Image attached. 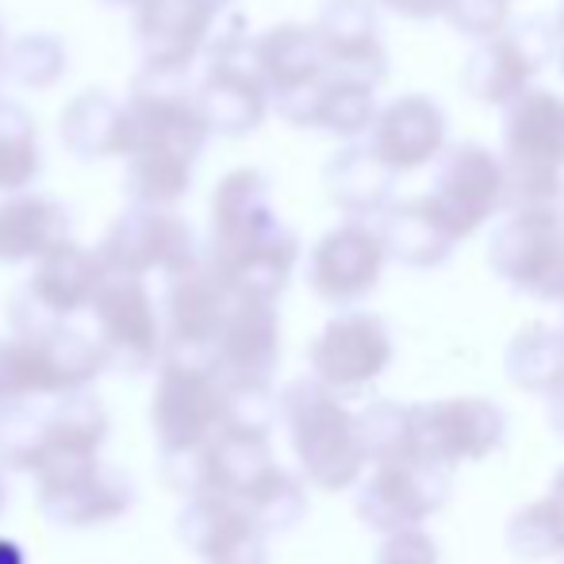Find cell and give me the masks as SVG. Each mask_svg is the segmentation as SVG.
<instances>
[{
  "instance_id": "603a6c76",
  "label": "cell",
  "mask_w": 564,
  "mask_h": 564,
  "mask_svg": "<svg viewBox=\"0 0 564 564\" xmlns=\"http://www.w3.org/2000/svg\"><path fill=\"white\" fill-rule=\"evenodd\" d=\"M100 284V261L74 242H58L39 258L31 292L51 307H77Z\"/></svg>"
},
{
  "instance_id": "484cf974",
  "label": "cell",
  "mask_w": 564,
  "mask_h": 564,
  "mask_svg": "<svg viewBox=\"0 0 564 564\" xmlns=\"http://www.w3.org/2000/svg\"><path fill=\"white\" fill-rule=\"evenodd\" d=\"M43 173L35 119L0 97V193H20Z\"/></svg>"
},
{
  "instance_id": "7a4b0ae2",
  "label": "cell",
  "mask_w": 564,
  "mask_h": 564,
  "mask_svg": "<svg viewBox=\"0 0 564 564\" xmlns=\"http://www.w3.org/2000/svg\"><path fill=\"white\" fill-rule=\"evenodd\" d=\"M208 46V74L193 89L204 127L208 134H227V139L253 134L269 116V85L261 77L253 39L230 31Z\"/></svg>"
},
{
  "instance_id": "8fae6325",
  "label": "cell",
  "mask_w": 564,
  "mask_h": 564,
  "mask_svg": "<svg viewBox=\"0 0 564 564\" xmlns=\"http://www.w3.org/2000/svg\"><path fill=\"white\" fill-rule=\"evenodd\" d=\"M131 12L142 66L173 74H188V66L208 51L219 20L204 0H142Z\"/></svg>"
},
{
  "instance_id": "9c48e42d",
  "label": "cell",
  "mask_w": 564,
  "mask_h": 564,
  "mask_svg": "<svg viewBox=\"0 0 564 564\" xmlns=\"http://www.w3.org/2000/svg\"><path fill=\"white\" fill-rule=\"evenodd\" d=\"M284 224L273 212V193L269 177L261 170H230L216 185L212 196V250H216V269L227 273L230 265L265 246Z\"/></svg>"
},
{
  "instance_id": "277c9868",
  "label": "cell",
  "mask_w": 564,
  "mask_h": 564,
  "mask_svg": "<svg viewBox=\"0 0 564 564\" xmlns=\"http://www.w3.org/2000/svg\"><path fill=\"white\" fill-rule=\"evenodd\" d=\"M449 473L453 468H442L423 457L380 460L369 480L357 488V519L377 530V534L423 527L431 514H438L446 507Z\"/></svg>"
},
{
  "instance_id": "ac0fdd59",
  "label": "cell",
  "mask_w": 564,
  "mask_h": 564,
  "mask_svg": "<svg viewBox=\"0 0 564 564\" xmlns=\"http://www.w3.org/2000/svg\"><path fill=\"white\" fill-rule=\"evenodd\" d=\"M62 147L82 162L123 158L127 150V108L105 89H85L58 116Z\"/></svg>"
},
{
  "instance_id": "d6a6232c",
  "label": "cell",
  "mask_w": 564,
  "mask_h": 564,
  "mask_svg": "<svg viewBox=\"0 0 564 564\" xmlns=\"http://www.w3.org/2000/svg\"><path fill=\"white\" fill-rule=\"evenodd\" d=\"M545 403H550V423H553V431L564 438V377L557 380V384L545 392Z\"/></svg>"
},
{
  "instance_id": "52a82bcc",
  "label": "cell",
  "mask_w": 564,
  "mask_h": 564,
  "mask_svg": "<svg viewBox=\"0 0 564 564\" xmlns=\"http://www.w3.org/2000/svg\"><path fill=\"white\" fill-rule=\"evenodd\" d=\"M426 196L460 242L503 208V158L476 142H457L442 154L434 188Z\"/></svg>"
},
{
  "instance_id": "8d00e7d4",
  "label": "cell",
  "mask_w": 564,
  "mask_h": 564,
  "mask_svg": "<svg viewBox=\"0 0 564 564\" xmlns=\"http://www.w3.org/2000/svg\"><path fill=\"white\" fill-rule=\"evenodd\" d=\"M204 4H208L212 12H224V8H227V4H235V0H204Z\"/></svg>"
},
{
  "instance_id": "836d02e7",
  "label": "cell",
  "mask_w": 564,
  "mask_h": 564,
  "mask_svg": "<svg viewBox=\"0 0 564 564\" xmlns=\"http://www.w3.org/2000/svg\"><path fill=\"white\" fill-rule=\"evenodd\" d=\"M553 39H557V58H561V74H564V0L557 8V31H553Z\"/></svg>"
},
{
  "instance_id": "f546056e",
  "label": "cell",
  "mask_w": 564,
  "mask_h": 564,
  "mask_svg": "<svg viewBox=\"0 0 564 564\" xmlns=\"http://www.w3.org/2000/svg\"><path fill=\"white\" fill-rule=\"evenodd\" d=\"M446 15L457 31L473 39H488L511 23V0H449Z\"/></svg>"
},
{
  "instance_id": "e0dca14e",
  "label": "cell",
  "mask_w": 564,
  "mask_h": 564,
  "mask_svg": "<svg viewBox=\"0 0 564 564\" xmlns=\"http://www.w3.org/2000/svg\"><path fill=\"white\" fill-rule=\"evenodd\" d=\"M380 246H384V258L400 261L411 269H438L442 261H449L453 246V230L446 227V219L438 216V208L431 204V196H419V200H403V204H388L380 212Z\"/></svg>"
},
{
  "instance_id": "6da1fadb",
  "label": "cell",
  "mask_w": 564,
  "mask_h": 564,
  "mask_svg": "<svg viewBox=\"0 0 564 564\" xmlns=\"http://www.w3.org/2000/svg\"><path fill=\"white\" fill-rule=\"evenodd\" d=\"M289 423L292 446L319 488L341 491L361 476L365 449L357 438V419L338 400H330L327 384H312V380L292 384Z\"/></svg>"
},
{
  "instance_id": "44dd1931",
  "label": "cell",
  "mask_w": 564,
  "mask_h": 564,
  "mask_svg": "<svg viewBox=\"0 0 564 564\" xmlns=\"http://www.w3.org/2000/svg\"><path fill=\"white\" fill-rule=\"evenodd\" d=\"M69 212L43 193H8L0 204V258H43L51 246L66 242Z\"/></svg>"
},
{
  "instance_id": "e575fe53",
  "label": "cell",
  "mask_w": 564,
  "mask_h": 564,
  "mask_svg": "<svg viewBox=\"0 0 564 564\" xmlns=\"http://www.w3.org/2000/svg\"><path fill=\"white\" fill-rule=\"evenodd\" d=\"M553 499H557V507L564 511V465L557 468V476H553V491H550Z\"/></svg>"
},
{
  "instance_id": "7402d4cb",
  "label": "cell",
  "mask_w": 564,
  "mask_h": 564,
  "mask_svg": "<svg viewBox=\"0 0 564 564\" xmlns=\"http://www.w3.org/2000/svg\"><path fill=\"white\" fill-rule=\"evenodd\" d=\"M123 185L139 204H158L170 208L193 185V173L200 165V154L170 147V142H134L123 150Z\"/></svg>"
},
{
  "instance_id": "ffe728a7",
  "label": "cell",
  "mask_w": 564,
  "mask_h": 564,
  "mask_svg": "<svg viewBox=\"0 0 564 564\" xmlns=\"http://www.w3.org/2000/svg\"><path fill=\"white\" fill-rule=\"evenodd\" d=\"M395 170H388L372 147H341L327 165H323V185L335 208L346 216H380L392 200Z\"/></svg>"
},
{
  "instance_id": "5bb4252c",
  "label": "cell",
  "mask_w": 564,
  "mask_h": 564,
  "mask_svg": "<svg viewBox=\"0 0 564 564\" xmlns=\"http://www.w3.org/2000/svg\"><path fill=\"white\" fill-rule=\"evenodd\" d=\"M384 246L380 235L365 224H341L319 238L312 253V289L327 304H357L377 289L384 273Z\"/></svg>"
},
{
  "instance_id": "d4e9b609",
  "label": "cell",
  "mask_w": 564,
  "mask_h": 564,
  "mask_svg": "<svg viewBox=\"0 0 564 564\" xmlns=\"http://www.w3.org/2000/svg\"><path fill=\"white\" fill-rule=\"evenodd\" d=\"M503 369L522 392H550L564 377V327L530 323L511 338L503 354Z\"/></svg>"
},
{
  "instance_id": "d6986e66",
  "label": "cell",
  "mask_w": 564,
  "mask_h": 564,
  "mask_svg": "<svg viewBox=\"0 0 564 564\" xmlns=\"http://www.w3.org/2000/svg\"><path fill=\"white\" fill-rule=\"evenodd\" d=\"M253 54H258L261 77L269 85V100L284 97L292 89H304V85L319 82L327 74V54H323L319 39L304 23H281V28H269L265 35L253 39Z\"/></svg>"
},
{
  "instance_id": "1f68e13d",
  "label": "cell",
  "mask_w": 564,
  "mask_h": 564,
  "mask_svg": "<svg viewBox=\"0 0 564 564\" xmlns=\"http://www.w3.org/2000/svg\"><path fill=\"white\" fill-rule=\"evenodd\" d=\"M380 4L403 20H438V15H446L449 0H380Z\"/></svg>"
},
{
  "instance_id": "f35d334b",
  "label": "cell",
  "mask_w": 564,
  "mask_h": 564,
  "mask_svg": "<svg viewBox=\"0 0 564 564\" xmlns=\"http://www.w3.org/2000/svg\"><path fill=\"white\" fill-rule=\"evenodd\" d=\"M561 327H564V323H561Z\"/></svg>"
},
{
  "instance_id": "4316f807",
  "label": "cell",
  "mask_w": 564,
  "mask_h": 564,
  "mask_svg": "<svg viewBox=\"0 0 564 564\" xmlns=\"http://www.w3.org/2000/svg\"><path fill=\"white\" fill-rule=\"evenodd\" d=\"M503 542L519 561H550L564 553V511L557 507V499L545 496L519 507L507 519Z\"/></svg>"
},
{
  "instance_id": "5b68a950",
  "label": "cell",
  "mask_w": 564,
  "mask_h": 564,
  "mask_svg": "<svg viewBox=\"0 0 564 564\" xmlns=\"http://www.w3.org/2000/svg\"><path fill=\"white\" fill-rule=\"evenodd\" d=\"M507 438V415L499 403L457 395L411 408V449L415 457L453 468L460 460L491 457Z\"/></svg>"
},
{
  "instance_id": "f1b7e54d",
  "label": "cell",
  "mask_w": 564,
  "mask_h": 564,
  "mask_svg": "<svg viewBox=\"0 0 564 564\" xmlns=\"http://www.w3.org/2000/svg\"><path fill=\"white\" fill-rule=\"evenodd\" d=\"M357 438H361L365 460H400L415 457L411 449V408L408 403H372L357 419Z\"/></svg>"
},
{
  "instance_id": "30bf717a",
  "label": "cell",
  "mask_w": 564,
  "mask_h": 564,
  "mask_svg": "<svg viewBox=\"0 0 564 564\" xmlns=\"http://www.w3.org/2000/svg\"><path fill=\"white\" fill-rule=\"evenodd\" d=\"M312 365L319 384L354 392V388L377 380L392 365V335L380 315L349 312L327 323L312 346Z\"/></svg>"
},
{
  "instance_id": "cb8c5ba5",
  "label": "cell",
  "mask_w": 564,
  "mask_h": 564,
  "mask_svg": "<svg viewBox=\"0 0 564 564\" xmlns=\"http://www.w3.org/2000/svg\"><path fill=\"white\" fill-rule=\"evenodd\" d=\"M372 119H377V85L327 69V77L315 89L312 127H323L341 139H357L369 131Z\"/></svg>"
},
{
  "instance_id": "ba28073f",
  "label": "cell",
  "mask_w": 564,
  "mask_h": 564,
  "mask_svg": "<svg viewBox=\"0 0 564 564\" xmlns=\"http://www.w3.org/2000/svg\"><path fill=\"white\" fill-rule=\"evenodd\" d=\"M127 147L134 142H170V147L204 154L208 127L196 108V93L185 85V74L147 69L131 82L127 97Z\"/></svg>"
},
{
  "instance_id": "3957f363",
  "label": "cell",
  "mask_w": 564,
  "mask_h": 564,
  "mask_svg": "<svg viewBox=\"0 0 564 564\" xmlns=\"http://www.w3.org/2000/svg\"><path fill=\"white\" fill-rule=\"evenodd\" d=\"M488 261L511 289L564 304V212H511L491 235Z\"/></svg>"
},
{
  "instance_id": "4dcf8cb0",
  "label": "cell",
  "mask_w": 564,
  "mask_h": 564,
  "mask_svg": "<svg viewBox=\"0 0 564 564\" xmlns=\"http://www.w3.org/2000/svg\"><path fill=\"white\" fill-rule=\"evenodd\" d=\"M377 564H438V545L419 527L392 530V534H384Z\"/></svg>"
},
{
  "instance_id": "8992f818",
  "label": "cell",
  "mask_w": 564,
  "mask_h": 564,
  "mask_svg": "<svg viewBox=\"0 0 564 564\" xmlns=\"http://www.w3.org/2000/svg\"><path fill=\"white\" fill-rule=\"evenodd\" d=\"M557 51V39L538 20L507 23L499 35L480 39L465 62V89L480 105L503 108L511 97H519L530 85V77L545 66Z\"/></svg>"
},
{
  "instance_id": "7c38bea8",
  "label": "cell",
  "mask_w": 564,
  "mask_h": 564,
  "mask_svg": "<svg viewBox=\"0 0 564 564\" xmlns=\"http://www.w3.org/2000/svg\"><path fill=\"white\" fill-rule=\"evenodd\" d=\"M105 261L116 273H142V269H185L193 261V227L158 204H134L105 238Z\"/></svg>"
},
{
  "instance_id": "2e32d148",
  "label": "cell",
  "mask_w": 564,
  "mask_h": 564,
  "mask_svg": "<svg viewBox=\"0 0 564 564\" xmlns=\"http://www.w3.org/2000/svg\"><path fill=\"white\" fill-rule=\"evenodd\" d=\"M446 112L423 93H408V97L392 100L388 108H377L372 119V142L377 158L395 173L419 170V165L434 162L446 150Z\"/></svg>"
},
{
  "instance_id": "9a60e30c",
  "label": "cell",
  "mask_w": 564,
  "mask_h": 564,
  "mask_svg": "<svg viewBox=\"0 0 564 564\" xmlns=\"http://www.w3.org/2000/svg\"><path fill=\"white\" fill-rule=\"evenodd\" d=\"M312 31L335 74L361 77V82L372 85L384 82L388 54L384 43H380L372 0H323Z\"/></svg>"
},
{
  "instance_id": "83f0119b",
  "label": "cell",
  "mask_w": 564,
  "mask_h": 564,
  "mask_svg": "<svg viewBox=\"0 0 564 564\" xmlns=\"http://www.w3.org/2000/svg\"><path fill=\"white\" fill-rule=\"evenodd\" d=\"M69 51L58 35L51 31H31V35L8 39L4 58H0V74L12 77L23 89H51L62 74H66Z\"/></svg>"
},
{
  "instance_id": "d590c367",
  "label": "cell",
  "mask_w": 564,
  "mask_h": 564,
  "mask_svg": "<svg viewBox=\"0 0 564 564\" xmlns=\"http://www.w3.org/2000/svg\"><path fill=\"white\" fill-rule=\"evenodd\" d=\"M4 46H8V28H4V15H0V58H4ZM4 77V74H0Z\"/></svg>"
},
{
  "instance_id": "74e56055",
  "label": "cell",
  "mask_w": 564,
  "mask_h": 564,
  "mask_svg": "<svg viewBox=\"0 0 564 564\" xmlns=\"http://www.w3.org/2000/svg\"><path fill=\"white\" fill-rule=\"evenodd\" d=\"M105 4H116V8H134V4H142V0H105Z\"/></svg>"
},
{
  "instance_id": "4fadbf2b",
  "label": "cell",
  "mask_w": 564,
  "mask_h": 564,
  "mask_svg": "<svg viewBox=\"0 0 564 564\" xmlns=\"http://www.w3.org/2000/svg\"><path fill=\"white\" fill-rule=\"evenodd\" d=\"M503 170L564 173V97L522 89L503 105Z\"/></svg>"
}]
</instances>
